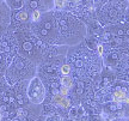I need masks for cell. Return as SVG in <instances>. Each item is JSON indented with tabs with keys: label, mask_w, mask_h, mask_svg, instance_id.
<instances>
[{
	"label": "cell",
	"mask_w": 129,
	"mask_h": 121,
	"mask_svg": "<svg viewBox=\"0 0 129 121\" xmlns=\"http://www.w3.org/2000/svg\"><path fill=\"white\" fill-rule=\"evenodd\" d=\"M28 96L30 98V101L32 103H41L43 100H44V96H46V90H44V86L43 84L41 83V80L38 78H34V79L30 82L28 88Z\"/></svg>",
	"instance_id": "cell-1"
},
{
	"label": "cell",
	"mask_w": 129,
	"mask_h": 121,
	"mask_svg": "<svg viewBox=\"0 0 129 121\" xmlns=\"http://www.w3.org/2000/svg\"><path fill=\"white\" fill-rule=\"evenodd\" d=\"M112 98H114V101H115L116 103H129L128 96H127L125 92L124 91H122V90H117V91H115Z\"/></svg>",
	"instance_id": "cell-2"
},
{
	"label": "cell",
	"mask_w": 129,
	"mask_h": 121,
	"mask_svg": "<svg viewBox=\"0 0 129 121\" xmlns=\"http://www.w3.org/2000/svg\"><path fill=\"white\" fill-rule=\"evenodd\" d=\"M54 102L62 106V107H68L69 106V101L64 97L63 95H56L55 98H54Z\"/></svg>",
	"instance_id": "cell-3"
},
{
	"label": "cell",
	"mask_w": 129,
	"mask_h": 121,
	"mask_svg": "<svg viewBox=\"0 0 129 121\" xmlns=\"http://www.w3.org/2000/svg\"><path fill=\"white\" fill-rule=\"evenodd\" d=\"M61 84H62V86H64V88L71 89L72 85H73V82H72V79L69 78L68 76H63V77L61 78Z\"/></svg>",
	"instance_id": "cell-4"
},
{
	"label": "cell",
	"mask_w": 129,
	"mask_h": 121,
	"mask_svg": "<svg viewBox=\"0 0 129 121\" xmlns=\"http://www.w3.org/2000/svg\"><path fill=\"white\" fill-rule=\"evenodd\" d=\"M54 5H55L56 9H62V7H64V5H66V0H55Z\"/></svg>",
	"instance_id": "cell-5"
},
{
	"label": "cell",
	"mask_w": 129,
	"mask_h": 121,
	"mask_svg": "<svg viewBox=\"0 0 129 121\" xmlns=\"http://www.w3.org/2000/svg\"><path fill=\"white\" fill-rule=\"evenodd\" d=\"M69 71H71V67H69L68 65H63L62 67H61V72H62V75L63 76H68Z\"/></svg>",
	"instance_id": "cell-6"
},
{
	"label": "cell",
	"mask_w": 129,
	"mask_h": 121,
	"mask_svg": "<svg viewBox=\"0 0 129 121\" xmlns=\"http://www.w3.org/2000/svg\"><path fill=\"white\" fill-rule=\"evenodd\" d=\"M40 17H41L40 11H38V10H34V12H32V19H34V20H38Z\"/></svg>",
	"instance_id": "cell-7"
},
{
	"label": "cell",
	"mask_w": 129,
	"mask_h": 121,
	"mask_svg": "<svg viewBox=\"0 0 129 121\" xmlns=\"http://www.w3.org/2000/svg\"><path fill=\"white\" fill-rule=\"evenodd\" d=\"M26 18H28V14L25 13V12H20V13H18V19H20V20H25Z\"/></svg>",
	"instance_id": "cell-8"
},
{
	"label": "cell",
	"mask_w": 129,
	"mask_h": 121,
	"mask_svg": "<svg viewBox=\"0 0 129 121\" xmlns=\"http://www.w3.org/2000/svg\"><path fill=\"white\" fill-rule=\"evenodd\" d=\"M60 91H61V95H63V96H66V95H67V92H68V89H67V88H64V86H62Z\"/></svg>",
	"instance_id": "cell-9"
},
{
	"label": "cell",
	"mask_w": 129,
	"mask_h": 121,
	"mask_svg": "<svg viewBox=\"0 0 129 121\" xmlns=\"http://www.w3.org/2000/svg\"><path fill=\"white\" fill-rule=\"evenodd\" d=\"M98 53H99V55H103V47L102 46H98Z\"/></svg>",
	"instance_id": "cell-10"
},
{
	"label": "cell",
	"mask_w": 129,
	"mask_h": 121,
	"mask_svg": "<svg viewBox=\"0 0 129 121\" xmlns=\"http://www.w3.org/2000/svg\"><path fill=\"white\" fill-rule=\"evenodd\" d=\"M31 6H32V7H36V6H37V3H35V1H31Z\"/></svg>",
	"instance_id": "cell-11"
},
{
	"label": "cell",
	"mask_w": 129,
	"mask_h": 121,
	"mask_svg": "<svg viewBox=\"0 0 129 121\" xmlns=\"http://www.w3.org/2000/svg\"><path fill=\"white\" fill-rule=\"evenodd\" d=\"M0 119H1V115H0Z\"/></svg>",
	"instance_id": "cell-12"
}]
</instances>
